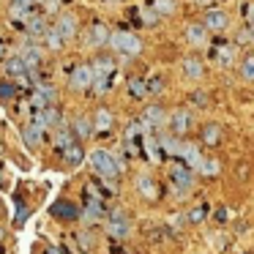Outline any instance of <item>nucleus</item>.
Masks as SVG:
<instances>
[{
  "label": "nucleus",
  "instance_id": "1",
  "mask_svg": "<svg viewBox=\"0 0 254 254\" xmlns=\"http://www.w3.org/2000/svg\"><path fill=\"white\" fill-rule=\"evenodd\" d=\"M88 159H90V164H93V172H99V175H104V178H118L121 175V161H118V156H112L110 150L96 148Z\"/></svg>",
  "mask_w": 254,
  "mask_h": 254
},
{
  "label": "nucleus",
  "instance_id": "2",
  "mask_svg": "<svg viewBox=\"0 0 254 254\" xmlns=\"http://www.w3.org/2000/svg\"><path fill=\"white\" fill-rule=\"evenodd\" d=\"M110 47L115 52H121V55H128V58L142 52V41L134 33H128V30H115V33H110Z\"/></svg>",
  "mask_w": 254,
  "mask_h": 254
},
{
  "label": "nucleus",
  "instance_id": "3",
  "mask_svg": "<svg viewBox=\"0 0 254 254\" xmlns=\"http://www.w3.org/2000/svg\"><path fill=\"white\" fill-rule=\"evenodd\" d=\"M107 232H110L112 238H126L128 232H131V219H128L126 210L115 208L107 213Z\"/></svg>",
  "mask_w": 254,
  "mask_h": 254
},
{
  "label": "nucleus",
  "instance_id": "4",
  "mask_svg": "<svg viewBox=\"0 0 254 254\" xmlns=\"http://www.w3.org/2000/svg\"><path fill=\"white\" fill-rule=\"evenodd\" d=\"M170 183H172V189H175L178 194H186L189 189L194 186V172L178 161V164L170 167Z\"/></svg>",
  "mask_w": 254,
  "mask_h": 254
},
{
  "label": "nucleus",
  "instance_id": "5",
  "mask_svg": "<svg viewBox=\"0 0 254 254\" xmlns=\"http://www.w3.org/2000/svg\"><path fill=\"white\" fill-rule=\"evenodd\" d=\"M79 205L77 202H71V199H58V202H52L50 205V216L52 219H58V221H77L79 219Z\"/></svg>",
  "mask_w": 254,
  "mask_h": 254
},
{
  "label": "nucleus",
  "instance_id": "6",
  "mask_svg": "<svg viewBox=\"0 0 254 254\" xmlns=\"http://www.w3.org/2000/svg\"><path fill=\"white\" fill-rule=\"evenodd\" d=\"M55 99H58L55 88H50V85H39V88L30 93V110L39 112V110H47V107H55Z\"/></svg>",
  "mask_w": 254,
  "mask_h": 254
},
{
  "label": "nucleus",
  "instance_id": "7",
  "mask_svg": "<svg viewBox=\"0 0 254 254\" xmlns=\"http://www.w3.org/2000/svg\"><path fill=\"white\" fill-rule=\"evenodd\" d=\"M202 25H205L208 33H224V30L230 28V17H227V11H221V8H208Z\"/></svg>",
  "mask_w": 254,
  "mask_h": 254
},
{
  "label": "nucleus",
  "instance_id": "8",
  "mask_svg": "<svg viewBox=\"0 0 254 254\" xmlns=\"http://www.w3.org/2000/svg\"><path fill=\"white\" fill-rule=\"evenodd\" d=\"M145 126V131H150V128H161L167 123V110L161 104H150V107H145V112H142V121H139Z\"/></svg>",
  "mask_w": 254,
  "mask_h": 254
},
{
  "label": "nucleus",
  "instance_id": "9",
  "mask_svg": "<svg viewBox=\"0 0 254 254\" xmlns=\"http://www.w3.org/2000/svg\"><path fill=\"white\" fill-rule=\"evenodd\" d=\"M167 123H170V128H172L175 137H183V134L191 128V112L189 110H175V112L167 115Z\"/></svg>",
  "mask_w": 254,
  "mask_h": 254
},
{
  "label": "nucleus",
  "instance_id": "10",
  "mask_svg": "<svg viewBox=\"0 0 254 254\" xmlns=\"http://www.w3.org/2000/svg\"><path fill=\"white\" fill-rule=\"evenodd\" d=\"M68 82H71L74 90H88L90 85H93V68H90L88 63H85V66H77L71 71V79H68Z\"/></svg>",
  "mask_w": 254,
  "mask_h": 254
},
{
  "label": "nucleus",
  "instance_id": "11",
  "mask_svg": "<svg viewBox=\"0 0 254 254\" xmlns=\"http://www.w3.org/2000/svg\"><path fill=\"white\" fill-rule=\"evenodd\" d=\"M33 123L41 128H52V126H61V110L58 107H47V110L33 112Z\"/></svg>",
  "mask_w": 254,
  "mask_h": 254
},
{
  "label": "nucleus",
  "instance_id": "12",
  "mask_svg": "<svg viewBox=\"0 0 254 254\" xmlns=\"http://www.w3.org/2000/svg\"><path fill=\"white\" fill-rule=\"evenodd\" d=\"M178 159H183L181 164L183 167H189V170H199V164H202V153H199L197 148H194L191 142H183L181 145V153H178Z\"/></svg>",
  "mask_w": 254,
  "mask_h": 254
},
{
  "label": "nucleus",
  "instance_id": "13",
  "mask_svg": "<svg viewBox=\"0 0 254 254\" xmlns=\"http://www.w3.org/2000/svg\"><path fill=\"white\" fill-rule=\"evenodd\" d=\"M79 216H85V221H88V224L101 221V219L107 216L104 199H101V197H88V202H85V213H79Z\"/></svg>",
  "mask_w": 254,
  "mask_h": 254
},
{
  "label": "nucleus",
  "instance_id": "14",
  "mask_svg": "<svg viewBox=\"0 0 254 254\" xmlns=\"http://www.w3.org/2000/svg\"><path fill=\"white\" fill-rule=\"evenodd\" d=\"M181 71H183V77H186V79H202L205 77L202 61L194 58V55H189V58H183V61H181Z\"/></svg>",
  "mask_w": 254,
  "mask_h": 254
},
{
  "label": "nucleus",
  "instance_id": "15",
  "mask_svg": "<svg viewBox=\"0 0 254 254\" xmlns=\"http://www.w3.org/2000/svg\"><path fill=\"white\" fill-rule=\"evenodd\" d=\"M210 58H213L219 66H230V63L235 61V44L219 41V44H213V50H210Z\"/></svg>",
  "mask_w": 254,
  "mask_h": 254
},
{
  "label": "nucleus",
  "instance_id": "16",
  "mask_svg": "<svg viewBox=\"0 0 254 254\" xmlns=\"http://www.w3.org/2000/svg\"><path fill=\"white\" fill-rule=\"evenodd\" d=\"M55 30H58V36H61L63 41L74 39V36H77V17H74V14H61Z\"/></svg>",
  "mask_w": 254,
  "mask_h": 254
},
{
  "label": "nucleus",
  "instance_id": "17",
  "mask_svg": "<svg viewBox=\"0 0 254 254\" xmlns=\"http://www.w3.org/2000/svg\"><path fill=\"white\" fill-rule=\"evenodd\" d=\"M186 41L191 47H205L208 44V30H205V25H199V22L189 25L186 28Z\"/></svg>",
  "mask_w": 254,
  "mask_h": 254
},
{
  "label": "nucleus",
  "instance_id": "18",
  "mask_svg": "<svg viewBox=\"0 0 254 254\" xmlns=\"http://www.w3.org/2000/svg\"><path fill=\"white\" fill-rule=\"evenodd\" d=\"M74 243H77V252L79 254H90V252H93V246H96V238H93V232H90V230H77V232H74Z\"/></svg>",
  "mask_w": 254,
  "mask_h": 254
},
{
  "label": "nucleus",
  "instance_id": "19",
  "mask_svg": "<svg viewBox=\"0 0 254 254\" xmlns=\"http://www.w3.org/2000/svg\"><path fill=\"white\" fill-rule=\"evenodd\" d=\"M221 134H224V131H221V126H219V123H205V126H202V131H199V137H202V142H205V145L216 148V145L221 142Z\"/></svg>",
  "mask_w": 254,
  "mask_h": 254
},
{
  "label": "nucleus",
  "instance_id": "20",
  "mask_svg": "<svg viewBox=\"0 0 254 254\" xmlns=\"http://www.w3.org/2000/svg\"><path fill=\"white\" fill-rule=\"evenodd\" d=\"M137 191L142 194L145 199H156V197H159V186H156V181L150 175H139L137 178Z\"/></svg>",
  "mask_w": 254,
  "mask_h": 254
},
{
  "label": "nucleus",
  "instance_id": "21",
  "mask_svg": "<svg viewBox=\"0 0 254 254\" xmlns=\"http://www.w3.org/2000/svg\"><path fill=\"white\" fill-rule=\"evenodd\" d=\"M104 44H110V30L104 25H93L88 30V47H104Z\"/></svg>",
  "mask_w": 254,
  "mask_h": 254
},
{
  "label": "nucleus",
  "instance_id": "22",
  "mask_svg": "<svg viewBox=\"0 0 254 254\" xmlns=\"http://www.w3.org/2000/svg\"><path fill=\"white\" fill-rule=\"evenodd\" d=\"M28 71H30V68L25 66L22 58H6V74H8L11 79H22Z\"/></svg>",
  "mask_w": 254,
  "mask_h": 254
},
{
  "label": "nucleus",
  "instance_id": "23",
  "mask_svg": "<svg viewBox=\"0 0 254 254\" xmlns=\"http://www.w3.org/2000/svg\"><path fill=\"white\" fill-rule=\"evenodd\" d=\"M82 159H85V150H82V145H68L66 150H63V161H66L68 167H79L82 164Z\"/></svg>",
  "mask_w": 254,
  "mask_h": 254
},
{
  "label": "nucleus",
  "instance_id": "24",
  "mask_svg": "<svg viewBox=\"0 0 254 254\" xmlns=\"http://www.w3.org/2000/svg\"><path fill=\"white\" fill-rule=\"evenodd\" d=\"M148 8L156 17H170V14H175V0H150Z\"/></svg>",
  "mask_w": 254,
  "mask_h": 254
},
{
  "label": "nucleus",
  "instance_id": "25",
  "mask_svg": "<svg viewBox=\"0 0 254 254\" xmlns=\"http://www.w3.org/2000/svg\"><path fill=\"white\" fill-rule=\"evenodd\" d=\"M41 134H44V128H41V126H36V123L25 126V131H22L25 145H28V148H39V145H41Z\"/></svg>",
  "mask_w": 254,
  "mask_h": 254
},
{
  "label": "nucleus",
  "instance_id": "26",
  "mask_svg": "<svg viewBox=\"0 0 254 254\" xmlns=\"http://www.w3.org/2000/svg\"><path fill=\"white\" fill-rule=\"evenodd\" d=\"M110 126H112V112L107 110V107L96 110V115H93V131H107Z\"/></svg>",
  "mask_w": 254,
  "mask_h": 254
},
{
  "label": "nucleus",
  "instance_id": "27",
  "mask_svg": "<svg viewBox=\"0 0 254 254\" xmlns=\"http://www.w3.org/2000/svg\"><path fill=\"white\" fill-rule=\"evenodd\" d=\"M90 68H93V77H112L115 63H112V58H96V63Z\"/></svg>",
  "mask_w": 254,
  "mask_h": 254
},
{
  "label": "nucleus",
  "instance_id": "28",
  "mask_svg": "<svg viewBox=\"0 0 254 254\" xmlns=\"http://www.w3.org/2000/svg\"><path fill=\"white\" fill-rule=\"evenodd\" d=\"M71 134L74 137H90V134H93V121H90L88 115H79L77 121H74Z\"/></svg>",
  "mask_w": 254,
  "mask_h": 254
},
{
  "label": "nucleus",
  "instance_id": "29",
  "mask_svg": "<svg viewBox=\"0 0 254 254\" xmlns=\"http://www.w3.org/2000/svg\"><path fill=\"white\" fill-rule=\"evenodd\" d=\"M128 96H131V99H137V101L148 96V85H145L142 77H131V79H128Z\"/></svg>",
  "mask_w": 254,
  "mask_h": 254
},
{
  "label": "nucleus",
  "instance_id": "30",
  "mask_svg": "<svg viewBox=\"0 0 254 254\" xmlns=\"http://www.w3.org/2000/svg\"><path fill=\"white\" fill-rule=\"evenodd\" d=\"M19 58L25 61V66H28V68H33V66H39V63H41V55H39V50H36L33 44H28V47H25V50H22V55H19Z\"/></svg>",
  "mask_w": 254,
  "mask_h": 254
},
{
  "label": "nucleus",
  "instance_id": "31",
  "mask_svg": "<svg viewBox=\"0 0 254 254\" xmlns=\"http://www.w3.org/2000/svg\"><path fill=\"white\" fill-rule=\"evenodd\" d=\"M241 77L246 79V82H254V52H249L241 61Z\"/></svg>",
  "mask_w": 254,
  "mask_h": 254
},
{
  "label": "nucleus",
  "instance_id": "32",
  "mask_svg": "<svg viewBox=\"0 0 254 254\" xmlns=\"http://www.w3.org/2000/svg\"><path fill=\"white\" fill-rule=\"evenodd\" d=\"M33 6H36L33 0H11V11L17 14V17H19V14H28V17H33Z\"/></svg>",
  "mask_w": 254,
  "mask_h": 254
},
{
  "label": "nucleus",
  "instance_id": "33",
  "mask_svg": "<svg viewBox=\"0 0 254 254\" xmlns=\"http://www.w3.org/2000/svg\"><path fill=\"white\" fill-rule=\"evenodd\" d=\"M55 145L61 150H66L68 145H74V134H71V128H58V134H55Z\"/></svg>",
  "mask_w": 254,
  "mask_h": 254
},
{
  "label": "nucleus",
  "instance_id": "34",
  "mask_svg": "<svg viewBox=\"0 0 254 254\" xmlns=\"http://www.w3.org/2000/svg\"><path fill=\"white\" fill-rule=\"evenodd\" d=\"M205 216H208V205H197L186 213V221L189 224H199V221H205Z\"/></svg>",
  "mask_w": 254,
  "mask_h": 254
},
{
  "label": "nucleus",
  "instance_id": "35",
  "mask_svg": "<svg viewBox=\"0 0 254 254\" xmlns=\"http://www.w3.org/2000/svg\"><path fill=\"white\" fill-rule=\"evenodd\" d=\"M25 30H28V33H33V36H44L47 33V22L41 17H30L28 19V28H25Z\"/></svg>",
  "mask_w": 254,
  "mask_h": 254
},
{
  "label": "nucleus",
  "instance_id": "36",
  "mask_svg": "<svg viewBox=\"0 0 254 254\" xmlns=\"http://www.w3.org/2000/svg\"><path fill=\"white\" fill-rule=\"evenodd\" d=\"M44 41H47V47H50L52 52H58L63 44H66V41H63L61 36H58V30H55V28H52V30H47V33H44Z\"/></svg>",
  "mask_w": 254,
  "mask_h": 254
},
{
  "label": "nucleus",
  "instance_id": "37",
  "mask_svg": "<svg viewBox=\"0 0 254 254\" xmlns=\"http://www.w3.org/2000/svg\"><path fill=\"white\" fill-rule=\"evenodd\" d=\"M145 85H148V96H159L161 90H164V79H161V77H150V79H145Z\"/></svg>",
  "mask_w": 254,
  "mask_h": 254
},
{
  "label": "nucleus",
  "instance_id": "38",
  "mask_svg": "<svg viewBox=\"0 0 254 254\" xmlns=\"http://www.w3.org/2000/svg\"><path fill=\"white\" fill-rule=\"evenodd\" d=\"M110 85H112V77H93V85H90V88L101 96V93H107V90H110Z\"/></svg>",
  "mask_w": 254,
  "mask_h": 254
},
{
  "label": "nucleus",
  "instance_id": "39",
  "mask_svg": "<svg viewBox=\"0 0 254 254\" xmlns=\"http://www.w3.org/2000/svg\"><path fill=\"white\" fill-rule=\"evenodd\" d=\"M148 238L153 243H161V241H167V238H170V232H167L164 227H153V230H148Z\"/></svg>",
  "mask_w": 254,
  "mask_h": 254
},
{
  "label": "nucleus",
  "instance_id": "40",
  "mask_svg": "<svg viewBox=\"0 0 254 254\" xmlns=\"http://www.w3.org/2000/svg\"><path fill=\"white\" fill-rule=\"evenodd\" d=\"M243 17H246V30L254 36V3H246V8H243Z\"/></svg>",
  "mask_w": 254,
  "mask_h": 254
},
{
  "label": "nucleus",
  "instance_id": "41",
  "mask_svg": "<svg viewBox=\"0 0 254 254\" xmlns=\"http://www.w3.org/2000/svg\"><path fill=\"white\" fill-rule=\"evenodd\" d=\"M14 93H17V88H14L11 82H0V99L3 101H11Z\"/></svg>",
  "mask_w": 254,
  "mask_h": 254
},
{
  "label": "nucleus",
  "instance_id": "42",
  "mask_svg": "<svg viewBox=\"0 0 254 254\" xmlns=\"http://www.w3.org/2000/svg\"><path fill=\"white\" fill-rule=\"evenodd\" d=\"M197 172H202V175H216V172H219V164H213V161L202 159V164H199Z\"/></svg>",
  "mask_w": 254,
  "mask_h": 254
},
{
  "label": "nucleus",
  "instance_id": "43",
  "mask_svg": "<svg viewBox=\"0 0 254 254\" xmlns=\"http://www.w3.org/2000/svg\"><path fill=\"white\" fill-rule=\"evenodd\" d=\"M189 101L197 104V107H205V104H208V96H205V90H194V93L189 96Z\"/></svg>",
  "mask_w": 254,
  "mask_h": 254
},
{
  "label": "nucleus",
  "instance_id": "44",
  "mask_svg": "<svg viewBox=\"0 0 254 254\" xmlns=\"http://www.w3.org/2000/svg\"><path fill=\"white\" fill-rule=\"evenodd\" d=\"M213 219L219 221V224H224V221L230 219V210H227V208H219V210H216V213H213Z\"/></svg>",
  "mask_w": 254,
  "mask_h": 254
},
{
  "label": "nucleus",
  "instance_id": "45",
  "mask_svg": "<svg viewBox=\"0 0 254 254\" xmlns=\"http://www.w3.org/2000/svg\"><path fill=\"white\" fill-rule=\"evenodd\" d=\"M142 19H145V22H148V25H153V22H156V19H159V17H156V14L150 11L148 6H145V8H142Z\"/></svg>",
  "mask_w": 254,
  "mask_h": 254
},
{
  "label": "nucleus",
  "instance_id": "46",
  "mask_svg": "<svg viewBox=\"0 0 254 254\" xmlns=\"http://www.w3.org/2000/svg\"><path fill=\"white\" fill-rule=\"evenodd\" d=\"M47 254H68V252L61 249V246H47Z\"/></svg>",
  "mask_w": 254,
  "mask_h": 254
},
{
  "label": "nucleus",
  "instance_id": "47",
  "mask_svg": "<svg viewBox=\"0 0 254 254\" xmlns=\"http://www.w3.org/2000/svg\"><path fill=\"white\" fill-rule=\"evenodd\" d=\"M6 58H8V55H6V44L0 41V61H6Z\"/></svg>",
  "mask_w": 254,
  "mask_h": 254
},
{
  "label": "nucleus",
  "instance_id": "48",
  "mask_svg": "<svg viewBox=\"0 0 254 254\" xmlns=\"http://www.w3.org/2000/svg\"><path fill=\"white\" fill-rule=\"evenodd\" d=\"M194 3H197V6H208L210 0H194Z\"/></svg>",
  "mask_w": 254,
  "mask_h": 254
},
{
  "label": "nucleus",
  "instance_id": "49",
  "mask_svg": "<svg viewBox=\"0 0 254 254\" xmlns=\"http://www.w3.org/2000/svg\"><path fill=\"white\" fill-rule=\"evenodd\" d=\"M33 3H39V0H33Z\"/></svg>",
  "mask_w": 254,
  "mask_h": 254
}]
</instances>
